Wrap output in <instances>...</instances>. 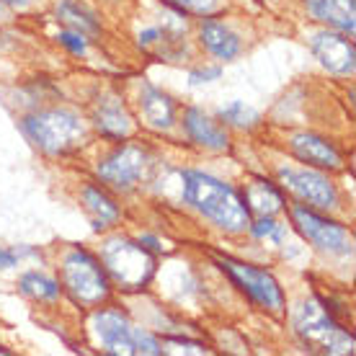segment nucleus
Returning <instances> with one entry per match:
<instances>
[{
	"mask_svg": "<svg viewBox=\"0 0 356 356\" xmlns=\"http://www.w3.org/2000/svg\"><path fill=\"white\" fill-rule=\"evenodd\" d=\"M184 184V199L199 212L209 217L217 227L230 232H241L250 227V212L238 191L220 178L199 173V170H184L181 173Z\"/></svg>",
	"mask_w": 356,
	"mask_h": 356,
	"instance_id": "1",
	"label": "nucleus"
},
{
	"mask_svg": "<svg viewBox=\"0 0 356 356\" xmlns=\"http://www.w3.org/2000/svg\"><path fill=\"white\" fill-rule=\"evenodd\" d=\"M294 328L305 339V343H310L323 354H351L354 351V339L312 300L300 305V310L294 312Z\"/></svg>",
	"mask_w": 356,
	"mask_h": 356,
	"instance_id": "2",
	"label": "nucleus"
},
{
	"mask_svg": "<svg viewBox=\"0 0 356 356\" xmlns=\"http://www.w3.org/2000/svg\"><path fill=\"white\" fill-rule=\"evenodd\" d=\"M24 132L31 137L44 152L60 155V152L72 150L83 140V124L81 119L70 111H42L24 119Z\"/></svg>",
	"mask_w": 356,
	"mask_h": 356,
	"instance_id": "3",
	"label": "nucleus"
},
{
	"mask_svg": "<svg viewBox=\"0 0 356 356\" xmlns=\"http://www.w3.org/2000/svg\"><path fill=\"white\" fill-rule=\"evenodd\" d=\"M104 266L111 274L119 286L124 289H140L150 282L152 271H155V259H152L143 243L129 241H108L104 245Z\"/></svg>",
	"mask_w": 356,
	"mask_h": 356,
	"instance_id": "4",
	"label": "nucleus"
},
{
	"mask_svg": "<svg viewBox=\"0 0 356 356\" xmlns=\"http://www.w3.org/2000/svg\"><path fill=\"white\" fill-rule=\"evenodd\" d=\"M63 284L70 297L81 305L104 302L108 297V279L104 266L86 250H72L63 264Z\"/></svg>",
	"mask_w": 356,
	"mask_h": 356,
	"instance_id": "5",
	"label": "nucleus"
},
{
	"mask_svg": "<svg viewBox=\"0 0 356 356\" xmlns=\"http://www.w3.org/2000/svg\"><path fill=\"white\" fill-rule=\"evenodd\" d=\"M220 266H222L259 305H264L268 310H282V307H284V294H282L276 279L268 274V271H264V268H259V266H250V264H243V261H232V259H220Z\"/></svg>",
	"mask_w": 356,
	"mask_h": 356,
	"instance_id": "6",
	"label": "nucleus"
},
{
	"mask_svg": "<svg viewBox=\"0 0 356 356\" xmlns=\"http://www.w3.org/2000/svg\"><path fill=\"white\" fill-rule=\"evenodd\" d=\"M147 170V152L137 145H122L98 165V176L114 188H132Z\"/></svg>",
	"mask_w": 356,
	"mask_h": 356,
	"instance_id": "7",
	"label": "nucleus"
},
{
	"mask_svg": "<svg viewBox=\"0 0 356 356\" xmlns=\"http://www.w3.org/2000/svg\"><path fill=\"white\" fill-rule=\"evenodd\" d=\"M292 217L300 232H302L305 238L310 243H315L321 250H330V253H348L351 245H348V232L341 227L339 222H333V220H325L321 217L318 212H312L307 207L297 204L292 209Z\"/></svg>",
	"mask_w": 356,
	"mask_h": 356,
	"instance_id": "8",
	"label": "nucleus"
},
{
	"mask_svg": "<svg viewBox=\"0 0 356 356\" xmlns=\"http://www.w3.org/2000/svg\"><path fill=\"white\" fill-rule=\"evenodd\" d=\"M282 181L292 188L294 194L310 202L315 207H323V209H330V207L339 204V194H336V186L330 184L328 178H323L321 173H312V170H292V168H282Z\"/></svg>",
	"mask_w": 356,
	"mask_h": 356,
	"instance_id": "9",
	"label": "nucleus"
},
{
	"mask_svg": "<svg viewBox=\"0 0 356 356\" xmlns=\"http://www.w3.org/2000/svg\"><path fill=\"white\" fill-rule=\"evenodd\" d=\"M312 52L323 63V67H328L330 72H339V75L354 72L356 52L346 36L330 34V31L315 34L312 36Z\"/></svg>",
	"mask_w": 356,
	"mask_h": 356,
	"instance_id": "10",
	"label": "nucleus"
},
{
	"mask_svg": "<svg viewBox=\"0 0 356 356\" xmlns=\"http://www.w3.org/2000/svg\"><path fill=\"white\" fill-rule=\"evenodd\" d=\"M96 333L108 354H134V328L124 315L114 310L98 312Z\"/></svg>",
	"mask_w": 356,
	"mask_h": 356,
	"instance_id": "11",
	"label": "nucleus"
},
{
	"mask_svg": "<svg viewBox=\"0 0 356 356\" xmlns=\"http://www.w3.org/2000/svg\"><path fill=\"white\" fill-rule=\"evenodd\" d=\"M292 150L297 152V158L318 168H341V155L336 152V147L315 134H294L292 137Z\"/></svg>",
	"mask_w": 356,
	"mask_h": 356,
	"instance_id": "12",
	"label": "nucleus"
},
{
	"mask_svg": "<svg viewBox=\"0 0 356 356\" xmlns=\"http://www.w3.org/2000/svg\"><path fill=\"white\" fill-rule=\"evenodd\" d=\"M184 127H186L188 137L194 143L204 145L209 150H225L227 147V132L222 127H217V122H212L207 114H202L199 108H188L184 116Z\"/></svg>",
	"mask_w": 356,
	"mask_h": 356,
	"instance_id": "13",
	"label": "nucleus"
},
{
	"mask_svg": "<svg viewBox=\"0 0 356 356\" xmlns=\"http://www.w3.org/2000/svg\"><path fill=\"white\" fill-rule=\"evenodd\" d=\"M140 106H143L145 119H147L152 127H158V129L170 127L173 119H176L170 96H165L163 90L152 88V86H145L143 88V93H140Z\"/></svg>",
	"mask_w": 356,
	"mask_h": 356,
	"instance_id": "14",
	"label": "nucleus"
},
{
	"mask_svg": "<svg viewBox=\"0 0 356 356\" xmlns=\"http://www.w3.org/2000/svg\"><path fill=\"white\" fill-rule=\"evenodd\" d=\"M96 124H98V129H104V132L111 134V137H124V134H129V129H132V122H129V114H127L124 104L114 96L98 101Z\"/></svg>",
	"mask_w": 356,
	"mask_h": 356,
	"instance_id": "15",
	"label": "nucleus"
},
{
	"mask_svg": "<svg viewBox=\"0 0 356 356\" xmlns=\"http://www.w3.org/2000/svg\"><path fill=\"white\" fill-rule=\"evenodd\" d=\"M307 8L330 26L354 31V0H307Z\"/></svg>",
	"mask_w": 356,
	"mask_h": 356,
	"instance_id": "16",
	"label": "nucleus"
},
{
	"mask_svg": "<svg viewBox=\"0 0 356 356\" xmlns=\"http://www.w3.org/2000/svg\"><path fill=\"white\" fill-rule=\"evenodd\" d=\"M202 42L220 60H232L235 54L241 52V39L232 34L227 26L217 24V21H204L202 24Z\"/></svg>",
	"mask_w": 356,
	"mask_h": 356,
	"instance_id": "17",
	"label": "nucleus"
},
{
	"mask_svg": "<svg viewBox=\"0 0 356 356\" xmlns=\"http://www.w3.org/2000/svg\"><path fill=\"white\" fill-rule=\"evenodd\" d=\"M83 202H86V209H88V214L93 217L96 227H106V225L119 220V207H116L101 188L88 186L83 191Z\"/></svg>",
	"mask_w": 356,
	"mask_h": 356,
	"instance_id": "18",
	"label": "nucleus"
},
{
	"mask_svg": "<svg viewBox=\"0 0 356 356\" xmlns=\"http://www.w3.org/2000/svg\"><path fill=\"white\" fill-rule=\"evenodd\" d=\"M57 16L60 21H65L72 31H81V34H96L98 21L86 6H81L78 0H60L57 6Z\"/></svg>",
	"mask_w": 356,
	"mask_h": 356,
	"instance_id": "19",
	"label": "nucleus"
},
{
	"mask_svg": "<svg viewBox=\"0 0 356 356\" xmlns=\"http://www.w3.org/2000/svg\"><path fill=\"white\" fill-rule=\"evenodd\" d=\"M245 202L250 204V209H256V212H261V214H274L284 204L282 194H279L271 184H266V181H253L248 186Z\"/></svg>",
	"mask_w": 356,
	"mask_h": 356,
	"instance_id": "20",
	"label": "nucleus"
},
{
	"mask_svg": "<svg viewBox=\"0 0 356 356\" xmlns=\"http://www.w3.org/2000/svg\"><path fill=\"white\" fill-rule=\"evenodd\" d=\"M21 292L29 294V297H34V300H54L57 294H60V284L49 279V276H42V274H26L21 276Z\"/></svg>",
	"mask_w": 356,
	"mask_h": 356,
	"instance_id": "21",
	"label": "nucleus"
},
{
	"mask_svg": "<svg viewBox=\"0 0 356 356\" xmlns=\"http://www.w3.org/2000/svg\"><path fill=\"white\" fill-rule=\"evenodd\" d=\"M220 116H222L225 122H230V124L235 127H250L259 122V114L253 111V108H248L243 101H232L230 106H225L222 111H220Z\"/></svg>",
	"mask_w": 356,
	"mask_h": 356,
	"instance_id": "22",
	"label": "nucleus"
},
{
	"mask_svg": "<svg viewBox=\"0 0 356 356\" xmlns=\"http://www.w3.org/2000/svg\"><path fill=\"white\" fill-rule=\"evenodd\" d=\"M253 235H259V238H271L274 243H282V238H284V227L266 217V220H261V222L253 225Z\"/></svg>",
	"mask_w": 356,
	"mask_h": 356,
	"instance_id": "23",
	"label": "nucleus"
},
{
	"mask_svg": "<svg viewBox=\"0 0 356 356\" xmlns=\"http://www.w3.org/2000/svg\"><path fill=\"white\" fill-rule=\"evenodd\" d=\"M176 8L186 10V13H209V10L217 6V0H170Z\"/></svg>",
	"mask_w": 356,
	"mask_h": 356,
	"instance_id": "24",
	"label": "nucleus"
},
{
	"mask_svg": "<svg viewBox=\"0 0 356 356\" xmlns=\"http://www.w3.org/2000/svg\"><path fill=\"white\" fill-rule=\"evenodd\" d=\"M60 42H63L70 52H75V54H83L86 52V36L81 34V31H63V34L57 36Z\"/></svg>",
	"mask_w": 356,
	"mask_h": 356,
	"instance_id": "25",
	"label": "nucleus"
},
{
	"mask_svg": "<svg viewBox=\"0 0 356 356\" xmlns=\"http://www.w3.org/2000/svg\"><path fill=\"white\" fill-rule=\"evenodd\" d=\"M220 67H209V70H196V72H191V83L194 86H202V83H209V81H214V78H220Z\"/></svg>",
	"mask_w": 356,
	"mask_h": 356,
	"instance_id": "26",
	"label": "nucleus"
},
{
	"mask_svg": "<svg viewBox=\"0 0 356 356\" xmlns=\"http://www.w3.org/2000/svg\"><path fill=\"white\" fill-rule=\"evenodd\" d=\"M16 261H18V253H16V250L0 248V271H6V268L16 266Z\"/></svg>",
	"mask_w": 356,
	"mask_h": 356,
	"instance_id": "27",
	"label": "nucleus"
},
{
	"mask_svg": "<svg viewBox=\"0 0 356 356\" xmlns=\"http://www.w3.org/2000/svg\"><path fill=\"white\" fill-rule=\"evenodd\" d=\"M140 243H147V248H152V250H161V245H158V241H155V238H147V235H145Z\"/></svg>",
	"mask_w": 356,
	"mask_h": 356,
	"instance_id": "28",
	"label": "nucleus"
},
{
	"mask_svg": "<svg viewBox=\"0 0 356 356\" xmlns=\"http://www.w3.org/2000/svg\"><path fill=\"white\" fill-rule=\"evenodd\" d=\"M3 3H8V6H13V8H24V6H29V0H3Z\"/></svg>",
	"mask_w": 356,
	"mask_h": 356,
	"instance_id": "29",
	"label": "nucleus"
}]
</instances>
